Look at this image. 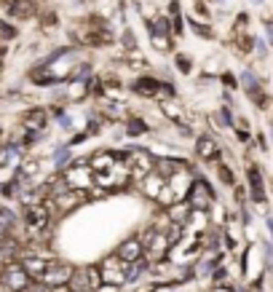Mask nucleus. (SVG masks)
I'll return each instance as SVG.
<instances>
[{"label": "nucleus", "mask_w": 273, "mask_h": 292, "mask_svg": "<svg viewBox=\"0 0 273 292\" xmlns=\"http://www.w3.org/2000/svg\"><path fill=\"white\" fill-rule=\"evenodd\" d=\"M19 263H22V268L30 274L32 282H41V276L46 274V268H49V263L51 260H46L43 255H27V252H22V257H19Z\"/></svg>", "instance_id": "10"}, {"label": "nucleus", "mask_w": 273, "mask_h": 292, "mask_svg": "<svg viewBox=\"0 0 273 292\" xmlns=\"http://www.w3.org/2000/svg\"><path fill=\"white\" fill-rule=\"evenodd\" d=\"M169 11H171V22H174V32L177 35H182V19H179V5L177 3H169Z\"/></svg>", "instance_id": "22"}, {"label": "nucleus", "mask_w": 273, "mask_h": 292, "mask_svg": "<svg viewBox=\"0 0 273 292\" xmlns=\"http://www.w3.org/2000/svg\"><path fill=\"white\" fill-rule=\"evenodd\" d=\"M115 255L121 257L123 263H137V260H142V257H145V241H142V236H129V238H123V241L118 244Z\"/></svg>", "instance_id": "8"}, {"label": "nucleus", "mask_w": 273, "mask_h": 292, "mask_svg": "<svg viewBox=\"0 0 273 292\" xmlns=\"http://www.w3.org/2000/svg\"><path fill=\"white\" fill-rule=\"evenodd\" d=\"M255 51H257L260 57H265V54H268V49H265V43L260 41V38H255Z\"/></svg>", "instance_id": "27"}, {"label": "nucleus", "mask_w": 273, "mask_h": 292, "mask_svg": "<svg viewBox=\"0 0 273 292\" xmlns=\"http://www.w3.org/2000/svg\"><path fill=\"white\" fill-rule=\"evenodd\" d=\"M219 81H222V86H225V89H230V91L241 86V83H238V78L233 75V72H222V75H219Z\"/></svg>", "instance_id": "23"}, {"label": "nucleus", "mask_w": 273, "mask_h": 292, "mask_svg": "<svg viewBox=\"0 0 273 292\" xmlns=\"http://www.w3.org/2000/svg\"><path fill=\"white\" fill-rule=\"evenodd\" d=\"M263 252H265V263H268V268L273 271V244L271 241H263Z\"/></svg>", "instance_id": "24"}, {"label": "nucleus", "mask_w": 273, "mask_h": 292, "mask_svg": "<svg viewBox=\"0 0 273 292\" xmlns=\"http://www.w3.org/2000/svg\"><path fill=\"white\" fill-rule=\"evenodd\" d=\"M5 62V46H0V64Z\"/></svg>", "instance_id": "31"}, {"label": "nucleus", "mask_w": 273, "mask_h": 292, "mask_svg": "<svg viewBox=\"0 0 273 292\" xmlns=\"http://www.w3.org/2000/svg\"><path fill=\"white\" fill-rule=\"evenodd\" d=\"M265 35H268V46H273V24L265 22Z\"/></svg>", "instance_id": "29"}, {"label": "nucleus", "mask_w": 273, "mask_h": 292, "mask_svg": "<svg viewBox=\"0 0 273 292\" xmlns=\"http://www.w3.org/2000/svg\"><path fill=\"white\" fill-rule=\"evenodd\" d=\"M16 228H19V215L8 204H0V236L16 234Z\"/></svg>", "instance_id": "13"}, {"label": "nucleus", "mask_w": 273, "mask_h": 292, "mask_svg": "<svg viewBox=\"0 0 273 292\" xmlns=\"http://www.w3.org/2000/svg\"><path fill=\"white\" fill-rule=\"evenodd\" d=\"M196 156L201 158V161H219V156H222V148H219V142L215 137L209 134H201L196 139Z\"/></svg>", "instance_id": "9"}, {"label": "nucleus", "mask_w": 273, "mask_h": 292, "mask_svg": "<svg viewBox=\"0 0 273 292\" xmlns=\"http://www.w3.org/2000/svg\"><path fill=\"white\" fill-rule=\"evenodd\" d=\"M215 292H236V290H233V287H217Z\"/></svg>", "instance_id": "33"}, {"label": "nucleus", "mask_w": 273, "mask_h": 292, "mask_svg": "<svg viewBox=\"0 0 273 292\" xmlns=\"http://www.w3.org/2000/svg\"><path fill=\"white\" fill-rule=\"evenodd\" d=\"M70 164H72V145L70 142L54 145V150H51V167H54L56 175H62Z\"/></svg>", "instance_id": "11"}, {"label": "nucleus", "mask_w": 273, "mask_h": 292, "mask_svg": "<svg viewBox=\"0 0 273 292\" xmlns=\"http://www.w3.org/2000/svg\"><path fill=\"white\" fill-rule=\"evenodd\" d=\"M16 38V27L8 24L5 19H0V41H14Z\"/></svg>", "instance_id": "21"}, {"label": "nucleus", "mask_w": 273, "mask_h": 292, "mask_svg": "<svg viewBox=\"0 0 273 292\" xmlns=\"http://www.w3.org/2000/svg\"><path fill=\"white\" fill-rule=\"evenodd\" d=\"M0 3H3V0H0Z\"/></svg>", "instance_id": "37"}, {"label": "nucleus", "mask_w": 273, "mask_h": 292, "mask_svg": "<svg viewBox=\"0 0 273 292\" xmlns=\"http://www.w3.org/2000/svg\"><path fill=\"white\" fill-rule=\"evenodd\" d=\"M236 292H246V290H236Z\"/></svg>", "instance_id": "35"}, {"label": "nucleus", "mask_w": 273, "mask_h": 292, "mask_svg": "<svg viewBox=\"0 0 273 292\" xmlns=\"http://www.w3.org/2000/svg\"><path fill=\"white\" fill-rule=\"evenodd\" d=\"M150 131V123L139 116H131L129 121L123 123V137H145Z\"/></svg>", "instance_id": "16"}, {"label": "nucleus", "mask_w": 273, "mask_h": 292, "mask_svg": "<svg viewBox=\"0 0 273 292\" xmlns=\"http://www.w3.org/2000/svg\"><path fill=\"white\" fill-rule=\"evenodd\" d=\"M51 204H49V198L41 204H32V207H22V223H24V228L30 231V236H38V234H43L46 228H49V223H51Z\"/></svg>", "instance_id": "2"}, {"label": "nucleus", "mask_w": 273, "mask_h": 292, "mask_svg": "<svg viewBox=\"0 0 273 292\" xmlns=\"http://www.w3.org/2000/svg\"><path fill=\"white\" fill-rule=\"evenodd\" d=\"M185 201L190 204L193 212H209L212 209V204H215V190H212L209 182H206V177H201V175L193 177Z\"/></svg>", "instance_id": "3"}, {"label": "nucleus", "mask_w": 273, "mask_h": 292, "mask_svg": "<svg viewBox=\"0 0 273 292\" xmlns=\"http://www.w3.org/2000/svg\"><path fill=\"white\" fill-rule=\"evenodd\" d=\"M5 145H8V131H5L3 126H0V150H3Z\"/></svg>", "instance_id": "28"}, {"label": "nucleus", "mask_w": 273, "mask_h": 292, "mask_svg": "<svg viewBox=\"0 0 273 292\" xmlns=\"http://www.w3.org/2000/svg\"><path fill=\"white\" fill-rule=\"evenodd\" d=\"M246 196L252 204L263 207L268 204V190H265V177H263V167L260 164H246Z\"/></svg>", "instance_id": "4"}, {"label": "nucleus", "mask_w": 273, "mask_h": 292, "mask_svg": "<svg viewBox=\"0 0 273 292\" xmlns=\"http://www.w3.org/2000/svg\"><path fill=\"white\" fill-rule=\"evenodd\" d=\"M257 145H260V150H271V148H268V139H265V134H257Z\"/></svg>", "instance_id": "30"}, {"label": "nucleus", "mask_w": 273, "mask_h": 292, "mask_svg": "<svg viewBox=\"0 0 273 292\" xmlns=\"http://www.w3.org/2000/svg\"><path fill=\"white\" fill-rule=\"evenodd\" d=\"M129 91H131V94H137V97H145V99H156V97L174 99L177 97L174 83H171V81H161V78H156V75H139V78H134V81L129 83Z\"/></svg>", "instance_id": "1"}, {"label": "nucleus", "mask_w": 273, "mask_h": 292, "mask_svg": "<svg viewBox=\"0 0 273 292\" xmlns=\"http://www.w3.org/2000/svg\"><path fill=\"white\" fill-rule=\"evenodd\" d=\"M174 67H177V72H182V75H190V72H193V57L177 54L174 57Z\"/></svg>", "instance_id": "19"}, {"label": "nucleus", "mask_w": 273, "mask_h": 292, "mask_svg": "<svg viewBox=\"0 0 273 292\" xmlns=\"http://www.w3.org/2000/svg\"><path fill=\"white\" fill-rule=\"evenodd\" d=\"M19 123H22V131H46L49 129V110L38 108V105L27 108L19 118Z\"/></svg>", "instance_id": "7"}, {"label": "nucleus", "mask_w": 273, "mask_h": 292, "mask_svg": "<svg viewBox=\"0 0 273 292\" xmlns=\"http://www.w3.org/2000/svg\"><path fill=\"white\" fill-rule=\"evenodd\" d=\"M188 24H190V27L196 30V32H198V35H201V38H209V35H212V30H209V27H204V24L193 22V19H188Z\"/></svg>", "instance_id": "25"}, {"label": "nucleus", "mask_w": 273, "mask_h": 292, "mask_svg": "<svg viewBox=\"0 0 273 292\" xmlns=\"http://www.w3.org/2000/svg\"><path fill=\"white\" fill-rule=\"evenodd\" d=\"M238 83L244 86V91H246V97H252V94H257V91H263L265 86H263V81H260V75L255 70H241L238 72Z\"/></svg>", "instance_id": "15"}, {"label": "nucleus", "mask_w": 273, "mask_h": 292, "mask_svg": "<svg viewBox=\"0 0 273 292\" xmlns=\"http://www.w3.org/2000/svg\"><path fill=\"white\" fill-rule=\"evenodd\" d=\"M5 11H8L11 19H32L35 16V3L32 0H11L5 5Z\"/></svg>", "instance_id": "14"}, {"label": "nucleus", "mask_w": 273, "mask_h": 292, "mask_svg": "<svg viewBox=\"0 0 273 292\" xmlns=\"http://www.w3.org/2000/svg\"><path fill=\"white\" fill-rule=\"evenodd\" d=\"M139 185H142V193L153 198V201H158V196H161V190L166 188V180L158 172H150V175H145L142 180H139Z\"/></svg>", "instance_id": "12"}, {"label": "nucleus", "mask_w": 273, "mask_h": 292, "mask_svg": "<svg viewBox=\"0 0 273 292\" xmlns=\"http://www.w3.org/2000/svg\"><path fill=\"white\" fill-rule=\"evenodd\" d=\"M268 134H271V142H273V118L268 121Z\"/></svg>", "instance_id": "32"}, {"label": "nucleus", "mask_w": 273, "mask_h": 292, "mask_svg": "<svg viewBox=\"0 0 273 292\" xmlns=\"http://www.w3.org/2000/svg\"><path fill=\"white\" fill-rule=\"evenodd\" d=\"M233 131H236L238 142H249V139H252V131L249 129H233Z\"/></svg>", "instance_id": "26"}, {"label": "nucleus", "mask_w": 273, "mask_h": 292, "mask_svg": "<svg viewBox=\"0 0 273 292\" xmlns=\"http://www.w3.org/2000/svg\"><path fill=\"white\" fill-rule=\"evenodd\" d=\"M72 274H75V268L67 263H49L46 274L41 276V284L43 287H67Z\"/></svg>", "instance_id": "6"}, {"label": "nucleus", "mask_w": 273, "mask_h": 292, "mask_svg": "<svg viewBox=\"0 0 273 292\" xmlns=\"http://www.w3.org/2000/svg\"><path fill=\"white\" fill-rule=\"evenodd\" d=\"M217 177H219V182H222L225 188H233V185H236V175H233V169L228 167V164H219L217 167Z\"/></svg>", "instance_id": "18"}, {"label": "nucleus", "mask_w": 273, "mask_h": 292, "mask_svg": "<svg viewBox=\"0 0 273 292\" xmlns=\"http://www.w3.org/2000/svg\"><path fill=\"white\" fill-rule=\"evenodd\" d=\"M0 284H3V287H8L11 292H24L27 287H32V279H30L27 271L22 268V263L11 260L3 271H0Z\"/></svg>", "instance_id": "5"}, {"label": "nucleus", "mask_w": 273, "mask_h": 292, "mask_svg": "<svg viewBox=\"0 0 273 292\" xmlns=\"http://www.w3.org/2000/svg\"><path fill=\"white\" fill-rule=\"evenodd\" d=\"M219 3H225V0H219Z\"/></svg>", "instance_id": "36"}, {"label": "nucleus", "mask_w": 273, "mask_h": 292, "mask_svg": "<svg viewBox=\"0 0 273 292\" xmlns=\"http://www.w3.org/2000/svg\"><path fill=\"white\" fill-rule=\"evenodd\" d=\"M252 3H255V5H263V3H265V0H252Z\"/></svg>", "instance_id": "34"}, {"label": "nucleus", "mask_w": 273, "mask_h": 292, "mask_svg": "<svg viewBox=\"0 0 273 292\" xmlns=\"http://www.w3.org/2000/svg\"><path fill=\"white\" fill-rule=\"evenodd\" d=\"M215 121L219 129H236V118H233V110L228 108V105H219V110H217V116H215Z\"/></svg>", "instance_id": "17"}, {"label": "nucleus", "mask_w": 273, "mask_h": 292, "mask_svg": "<svg viewBox=\"0 0 273 292\" xmlns=\"http://www.w3.org/2000/svg\"><path fill=\"white\" fill-rule=\"evenodd\" d=\"M56 123H59V131H67V134H72V131L78 129L75 116H70V113H62V116L56 118Z\"/></svg>", "instance_id": "20"}]
</instances>
